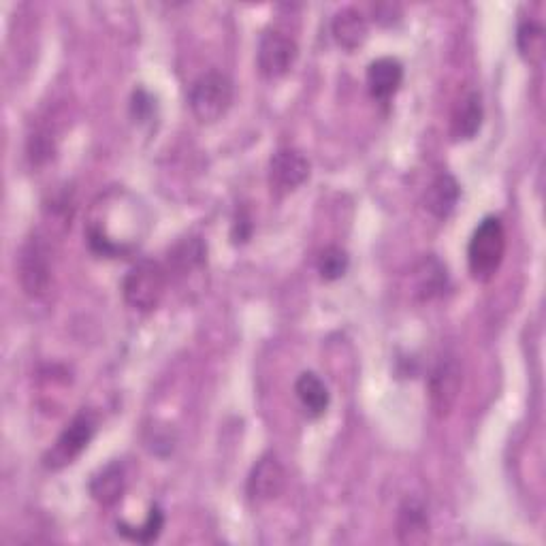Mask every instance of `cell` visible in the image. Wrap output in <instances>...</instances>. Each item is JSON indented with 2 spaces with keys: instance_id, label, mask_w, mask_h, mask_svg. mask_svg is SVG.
Returning <instances> with one entry per match:
<instances>
[{
  "instance_id": "obj_1",
  "label": "cell",
  "mask_w": 546,
  "mask_h": 546,
  "mask_svg": "<svg viewBox=\"0 0 546 546\" xmlns=\"http://www.w3.org/2000/svg\"><path fill=\"white\" fill-rule=\"evenodd\" d=\"M150 231V214L133 192L109 188L90 207L86 222L88 246L103 259H124L133 254Z\"/></svg>"
},
{
  "instance_id": "obj_21",
  "label": "cell",
  "mask_w": 546,
  "mask_h": 546,
  "mask_svg": "<svg viewBox=\"0 0 546 546\" xmlns=\"http://www.w3.org/2000/svg\"><path fill=\"white\" fill-rule=\"evenodd\" d=\"M163 527H165V515H163V510H160L158 506H152L148 519L143 521L141 527H131V525H126V523L122 521V523H118V532H120L124 538L133 540V542L150 544V542H154V540L160 536V532H163Z\"/></svg>"
},
{
  "instance_id": "obj_16",
  "label": "cell",
  "mask_w": 546,
  "mask_h": 546,
  "mask_svg": "<svg viewBox=\"0 0 546 546\" xmlns=\"http://www.w3.org/2000/svg\"><path fill=\"white\" fill-rule=\"evenodd\" d=\"M126 489V472L124 465L114 461L92 478L90 493L101 506H114L120 502V497Z\"/></svg>"
},
{
  "instance_id": "obj_11",
  "label": "cell",
  "mask_w": 546,
  "mask_h": 546,
  "mask_svg": "<svg viewBox=\"0 0 546 546\" xmlns=\"http://www.w3.org/2000/svg\"><path fill=\"white\" fill-rule=\"evenodd\" d=\"M331 32H333L335 43L340 45L342 50L355 52L367 41L369 26H367V20L361 11L346 7V9L335 13Z\"/></svg>"
},
{
  "instance_id": "obj_13",
  "label": "cell",
  "mask_w": 546,
  "mask_h": 546,
  "mask_svg": "<svg viewBox=\"0 0 546 546\" xmlns=\"http://www.w3.org/2000/svg\"><path fill=\"white\" fill-rule=\"evenodd\" d=\"M459 195H461V188H459L457 180L453 178V175L442 173L429 184V188L425 192V207L433 216L444 220L455 212V207L459 203Z\"/></svg>"
},
{
  "instance_id": "obj_9",
  "label": "cell",
  "mask_w": 546,
  "mask_h": 546,
  "mask_svg": "<svg viewBox=\"0 0 546 546\" xmlns=\"http://www.w3.org/2000/svg\"><path fill=\"white\" fill-rule=\"evenodd\" d=\"M310 178V160L299 150H280L269 163V186L278 197L291 195Z\"/></svg>"
},
{
  "instance_id": "obj_7",
  "label": "cell",
  "mask_w": 546,
  "mask_h": 546,
  "mask_svg": "<svg viewBox=\"0 0 546 546\" xmlns=\"http://www.w3.org/2000/svg\"><path fill=\"white\" fill-rule=\"evenodd\" d=\"M461 365L453 355L442 357L429 374V406L438 419L453 412L461 393Z\"/></svg>"
},
{
  "instance_id": "obj_18",
  "label": "cell",
  "mask_w": 546,
  "mask_h": 546,
  "mask_svg": "<svg viewBox=\"0 0 546 546\" xmlns=\"http://www.w3.org/2000/svg\"><path fill=\"white\" fill-rule=\"evenodd\" d=\"M295 393L301 401L303 410L308 412L312 419H318L323 416L329 408V389L325 387V382L320 380L314 372H303L297 382H295Z\"/></svg>"
},
{
  "instance_id": "obj_2",
  "label": "cell",
  "mask_w": 546,
  "mask_h": 546,
  "mask_svg": "<svg viewBox=\"0 0 546 546\" xmlns=\"http://www.w3.org/2000/svg\"><path fill=\"white\" fill-rule=\"evenodd\" d=\"M506 254V231L500 218L487 216L478 224L470 246H468V267L476 282H491L500 271Z\"/></svg>"
},
{
  "instance_id": "obj_17",
  "label": "cell",
  "mask_w": 546,
  "mask_h": 546,
  "mask_svg": "<svg viewBox=\"0 0 546 546\" xmlns=\"http://www.w3.org/2000/svg\"><path fill=\"white\" fill-rule=\"evenodd\" d=\"M446 288V269L436 256H425L414 267V295L421 301L438 297Z\"/></svg>"
},
{
  "instance_id": "obj_3",
  "label": "cell",
  "mask_w": 546,
  "mask_h": 546,
  "mask_svg": "<svg viewBox=\"0 0 546 546\" xmlns=\"http://www.w3.org/2000/svg\"><path fill=\"white\" fill-rule=\"evenodd\" d=\"M167 269L150 259H143L131 267L122 282L124 301L139 312H152L163 301L167 291Z\"/></svg>"
},
{
  "instance_id": "obj_22",
  "label": "cell",
  "mask_w": 546,
  "mask_h": 546,
  "mask_svg": "<svg viewBox=\"0 0 546 546\" xmlns=\"http://www.w3.org/2000/svg\"><path fill=\"white\" fill-rule=\"evenodd\" d=\"M350 267V256L346 250L329 246L318 256V273L325 282H335L346 276V271Z\"/></svg>"
},
{
  "instance_id": "obj_15",
  "label": "cell",
  "mask_w": 546,
  "mask_h": 546,
  "mask_svg": "<svg viewBox=\"0 0 546 546\" xmlns=\"http://www.w3.org/2000/svg\"><path fill=\"white\" fill-rule=\"evenodd\" d=\"M480 126H483V101H480V94L472 90L459 101L453 114L451 131L457 141H468L476 137Z\"/></svg>"
},
{
  "instance_id": "obj_4",
  "label": "cell",
  "mask_w": 546,
  "mask_h": 546,
  "mask_svg": "<svg viewBox=\"0 0 546 546\" xmlns=\"http://www.w3.org/2000/svg\"><path fill=\"white\" fill-rule=\"evenodd\" d=\"M188 103L192 114L203 124H214L222 120L233 103V84L231 79L220 73L210 71L201 75L190 88Z\"/></svg>"
},
{
  "instance_id": "obj_12",
  "label": "cell",
  "mask_w": 546,
  "mask_h": 546,
  "mask_svg": "<svg viewBox=\"0 0 546 546\" xmlns=\"http://www.w3.org/2000/svg\"><path fill=\"white\" fill-rule=\"evenodd\" d=\"M404 82V67L395 58H378L367 69V86L376 101H389Z\"/></svg>"
},
{
  "instance_id": "obj_19",
  "label": "cell",
  "mask_w": 546,
  "mask_h": 546,
  "mask_svg": "<svg viewBox=\"0 0 546 546\" xmlns=\"http://www.w3.org/2000/svg\"><path fill=\"white\" fill-rule=\"evenodd\" d=\"M169 261L178 276H190L192 271H201L207 263V248L197 237H188L173 248Z\"/></svg>"
},
{
  "instance_id": "obj_14",
  "label": "cell",
  "mask_w": 546,
  "mask_h": 546,
  "mask_svg": "<svg viewBox=\"0 0 546 546\" xmlns=\"http://www.w3.org/2000/svg\"><path fill=\"white\" fill-rule=\"evenodd\" d=\"M397 536L401 544H423L429 538V519L421 502L408 500L399 508Z\"/></svg>"
},
{
  "instance_id": "obj_6",
  "label": "cell",
  "mask_w": 546,
  "mask_h": 546,
  "mask_svg": "<svg viewBox=\"0 0 546 546\" xmlns=\"http://www.w3.org/2000/svg\"><path fill=\"white\" fill-rule=\"evenodd\" d=\"M20 284L28 297H43L52 282L50 250L41 235H32L18 256Z\"/></svg>"
},
{
  "instance_id": "obj_20",
  "label": "cell",
  "mask_w": 546,
  "mask_h": 546,
  "mask_svg": "<svg viewBox=\"0 0 546 546\" xmlns=\"http://www.w3.org/2000/svg\"><path fill=\"white\" fill-rule=\"evenodd\" d=\"M544 28L536 22H523L517 30L519 54L529 64H540L544 58Z\"/></svg>"
},
{
  "instance_id": "obj_5",
  "label": "cell",
  "mask_w": 546,
  "mask_h": 546,
  "mask_svg": "<svg viewBox=\"0 0 546 546\" xmlns=\"http://www.w3.org/2000/svg\"><path fill=\"white\" fill-rule=\"evenodd\" d=\"M96 433V421L90 412H79L75 419L64 429L50 451L43 457V465L47 470H62L71 465L79 455H82Z\"/></svg>"
},
{
  "instance_id": "obj_10",
  "label": "cell",
  "mask_w": 546,
  "mask_h": 546,
  "mask_svg": "<svg viewBox=\"0 0 546 546\" xmlns=\"http://www.w3.org/2000/svg\"><path fill=\"white\" fill-rule=\"evenodd\" d=\"M286 487V470L276 455H265L248 476V497L254 504L278 500Z\"/></svg>"
},
{
  "instance_id": "obj_8",
  "label": "cell",
  "mask_w": 546,
  "mask_h": 546,
  "mask_svg": "<svg viewBox=\"0 0 546 546\" xmlns=\"http://www.w3.org/2000/svg\"><path fill=\"white\" fill-rule=\"evenodd\" d=\"M299 56V47L295 39L280 30H265L259 41L256 62L265 79H280L291 73Z\"/></svg>"
}]
</instances>
